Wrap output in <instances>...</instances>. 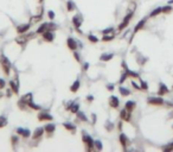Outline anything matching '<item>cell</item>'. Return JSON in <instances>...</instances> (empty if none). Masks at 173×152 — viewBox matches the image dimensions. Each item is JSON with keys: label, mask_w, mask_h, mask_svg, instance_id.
<instances>
[{"label": "cell", "mask_w": 173, "mask_h": 152, "mask_svg": "<svg viewBox=\"0 0 173 152\" xmlns=\"http://www.w3.org/2000/svg\"><path fill=\"white\" fill-rule=\"evenodd\" d=\"M0 66H1L4 73L6 75H10V71H11V68H12V63L10 62V60L7 58L4 54L0 55Z\"/></svg>", "instance_id": "obj_1"}, {"label": "cell", "mask_w": 173, "mask_h": 152, "mask_svg": "<svg viewBox=\"0 0 173 152\" xmlns=\"http://www.w3.org/2000/svg\"><path fill=\"white\" fill-rule=\"evenodd\" d=\"M82 139H83L84 145L86 146V149H88L89 151L95 150V140H94L89 134H86L85 132H83V134H82Z\"/></svg>", "instance_id": "obj_2"}, {"label": "cell", "mask_w": 173, "mask_h": 152, "mask_svg": "<svg viewBox=\"0 0 173 152\" xmlns=\"http://www.w3.org/2000/svg\"><path fill=\"white\" fill-rule=\"evenodd\" d=\"M133 14H134V12H130V13H128L126 17L123 18V20H122V23L119 25V27H117V30L119 31H122L124 27H127L128 26V24H129V21H130V19L133 18Z\"/></svg>", "instance_id": "obj_3"}, {"label": "cell", "mask_w": 173, "mask_h": 152, "mask_svg": "<svg viewBox=\"0 0 173 152\" xmlns=\"http://www.w3.org/2000/svg\"><path fill=\"white\" fill-rule=\"evenodd\" d=\"M147 102L149 103V105H154V106H160V105H162V103H165L162 98H156V96L148 98Z\"/></svg>", "instance_id": "obj_4"}, {"label": "cell", "mask_w": 173, "mask_h": 152, "mask_svg": "<svg viewBox=\"0 0 173 152\" xmlns=\"http://www.w3.org/2000/svg\"><path fill=\"white\" fill-rule=\"evenodd\" d=\"M82 23H83V19L81 15H74V18H73V24H74V26L76 27V30L78 31V32H81L80 31V27L82 25Z\"/></svg>", "instance_id": "obj_5"}, {"label": "cell", "mask_w": 173, "mask_h": 152, "mask_svg": "<svg viewBox=\"0 0 173 152\" xmlns=\"http://www.w3.org/2000/svg\"><path fill=\"white\" fill-rule=\"evenodd\" d=\"M52 115L49 114V113H45V112H42V113H39L38 114V120L39 121H52Z\"/></svg>", "instance_id": "obj_6"}, {"label": "cell", "mask_w": 173, "mask_h": 152, "mask_svg": "<svg viewBox=\"0 0 173 152\" xmlns=\"http://www.w3.org/2000/svg\"><path fill=\"white\" fill-rule=\"evenodd\" d=\"M53 38H55V35L52 32V30H46L45 32L43 33V39L45 42L51 43V42H53Z\"/></svg>", "instance_id": "obj_7"}, {"label": "cell", "mask_w": 173, "mask_h": 152, "mask_svg": "<svg viewBox=\"0 0 173 152\" xmlns=\"http://www.w3.org/2000/svg\"><path fill=\"white\" fill-rule=\"evenodd\" d=\"M67 45H68V48H69L70 50H73V51L77 50V42L75 41L74 38H71V37H69L67 39Z\"/></svg>", "instance_id": "obj_8"}, {"label": "cell", "mask_w": 173, "mask_h": 152, "mask_svg": "<svg viewBox=\"0 0 173 152\" xmlns=\"http://www.w3.org/2000/svg\"><path fill=\"white\" fill-rule=\"evenodd\" d=\"M120 105V100L117 96H114V95H112L110 98H109V106H110L112 108H117Z\"/></svg>", "instance_id": "obj_9"}, {"label": "cell", "mask_w": 173, "mask_h": 152, "mask_svg": "<svg viewBox=\"0 0 173 152\" xmlns=\"http://www.w3.org/2000/svg\"><path fill=\"white\" fill-rule=\"evenodd\" d=\"M132 113V112L130 110H128V109H122L121 112H120V118L122 119V120H124V121H129V120H130V114Z\"/></svg>", "instance_id": "obj_10"}, {"label": "cell", "mask_w": 173, "mask_h": 152, "mask_svg": "<svg viewBox=\"0 0 173 152\" xmlns=\"http://www.w3.org/2000/svg\"><path fill=\"white\" fill-rule=\"evenodd\" d=\"M17 134L21 135V137H24V138H29L31 135V132L27 129H21V127H19V129H17Z\"/></svg>", "instance_id": "obj_11"}, {"label": "cell", "mask_w": 173, "mask_h": 152, "mask_svg": "<svg viewBox=\"0 0 173 152\" xmlns=\"http://www.w3.org/2000/svg\"><path fill=\"white\" fill-rule=\"evenodd\" d=\"M45 130H44V127H37V129L35 130L33 134H32V138L33 139H38V138H41L42 135L44 134Z\"/></svg>", "instance_id": "obj_12"}, {"label": "cell", "mask_w": 173, "mask_h": 152, "mask_svg": "<svg viewBox=\"0 0 173 152\" xmlns=\"http://www.w3.org/2000/svg\"><path fill=\"white\" fill-rule=\"evenodd\" d=\"M119 139H120V143H121L122 147L126 150V149H127V145L129 144V139L127 138V135L123 134V133H121V134H120V137H119Z\"/></svg>", "instance_id": "obj_13"}, {"label": "cell", "mask_w": 173, "mask_h": 152, "mask_svg": "<svg viewBox=\"0 0 173 152\" xmlns=\"http://www.w3.org/2000/svg\"><path fill=\"white\" fill-rule=\"evenodd\" d=\"M10 88L13 90L14 94H18L19 93V82H18V80H15V81H10Z\"/></svg>", "instance_id": "obj_14"}, {"label": "cell", "mask_w": 173, "mask_h": 152, "mask_svg": "<svg viewBox=\"0 0 173 152\" xmlns=\"http://www.w3.org/2000/svg\"><path fill=\"white\" fill-rule=\"evenodd\" d=\"M29 29H30V24H23V25H19L17 27V32L23 35V33H25L26 31H29Z\"/></svg>", "instance_id": "obj_15"}, {"label": "cell", "mask_w": 173, "mask_h": 152, "mask_svg": "<svg viewBox=\"0 0 173 152\" xmlns=\"http://www.w3.org/2000/svg\"><path fill=\"white\" fill-rule=\"evenodd\" d=\"M44 130H45V132L46 133H53L55 132V130H56V125L55 124H46L45 126H44Z\"/></svg>", "instance_id": "obj_16"}, {"label": "cell", "mask_w": 173, "mask_h": 152, "mask_svg": "<svg viewBox=\"0 0 173 152\" xmlns=\"http://www.w3.org/2000/svg\"><path fill=\"white\" fill-rule=\"evenodd\" d=\"M80 86H81L80 80H76V81L71 84V87H70V92H71V93H76L78 89H80Z\"/></svg>", "instance_id": "obj_17"}, {"label": "cell", "mask_w": 173, "mask_h": 152, "mask_svg": "<svg viewBox=\"0 0 173 152\" xmlns=\"http://www.w3.org/2000/svg\"><path fill=\"white\" fill-rule=\"evenodd\" d=\"M168 93V88L165 86L164 83H160L159 86V90H158V95H166Z\"/></svg>", "instance_id": "obj_18"}, {"label": "cell", "mask_w": 173, "mask_h": 152, "mask_svg": "<svg viewBox=\"0 0 173 152\" xmlns=\"http://www.w3.org/2000/svg\"><path fill=\"white\" fill-rule=\"evenodd\" d=\"M68 109L70 112H73L74 114H76L78 110H80V106L77 105V103H69V106H68Z\"/></svg>", "instance_id": "obj_19"}, {"label": "cell", "mask_w": 173, "mask_h": 152, "mask_svg": "<svg viewBox=\"0 0 173 152\" xmlns=\"http://www.w3.org/2000/svg\"><path fill=\"white\" fill-rule=\"evenodd\" d=\"M46 30H49V23H44V24H42V25L37 29V33H42V35H43Z\"/></svg>", "instance_id": "obj_20"}, {"label": "cell", "mask_w": 173, "mask_h": 152, "mask_svg": "<svg viewBox=\"0 0 173 152\" xmlns=\"http://www.w3.org/2000/svg\"><path fill=\"white\" fill-rule=\"evenodd\" d=\"M145 24H146V19H142V20H140V21L136 24V25H135V27H134V33H136L139 30H141V29H142Z\"/></svg>", "instance_id": "obj_21"}, {"label": "cell", "mask_w": 173, "mask_h": 152, "mask_svg": "<svg viewBox=\"0 0 173 152\" xmlns=\"http://www.w3.org/2000/svg\"><path fill=\"white\" fill-rule=\"evenodd\" d=\"M113 57H114V54H103V55H101L100 60H101V61L107 62V61H110Z\"/></svg>", "instance_id": "obj_22"}, {"label": "cell", "mask_w": 173, "mask_h": 152, "mask_svg": "<svg viewBox=\"0 0 173 152\" xmlns=\"http://www.w3.org/2000/svg\"><path fill=\"white\" fill-rule=\"evenodd\" d=\"M135 105H136V103H135V101H127V102H126V106H124V108L132 112L133 109L135 108Z\"/></svg>", "instance_id": "obj_23"}, {"label": "cell", "mask_w": 173, "mask_h": 152, "mask_svg": "<svg viewBox=\"0 0 173 152\" xmlns=\"http://www.w3.org/2000/svg\"><path fill=\"white\" fill-rule=\"evenodd\" d=\"M63 127H64L65 130H68V131H71V132L76 131V126H74L73 124H70V123H64V124H63Z\"/></svg>", "instance_id": "obj_24"}, {"label": "cell", "mask_w": 173, "mask_h": 152, "mask_svg": "<svg viewBox=\"0 0 173 152\" xmlns=\"http://www.w3.org/2000/svg\"><path fill=\"white\" fill-rule=\"evenodd\" d=\"M67 9H68V11H74L76 9V5L74 4L73 0H69V1L67 3Z\"/></svg>", "instance_id": "obj_25"}, {"label": "cell", "mask_w": 173, "mask_h": 152, "mask_svg": "<svg viewBox=\"0 0 173 152\" xmlns=\"http://www.w3.org/2000/svg\"><path fill=\"white\" fill-rule=\"evenodd\" d=\"M76 115H77V118L81 120V121H88V118L85 117V114L84 113H82V112H80L78 110L77 113H76Z\"/></svg>", "instance_id": "obj_26"}, {"label": "cell", "mask_w": 173, "mask_h": 152, "mask_svg": "<svg viewBox=\"0 0 173 152\" xmlns=\"http://www.w3.org/2000/svg\"><path fill=\"white\" fill-rule=\"evenodd\" d=\"M119 90H120L121 95H123V96H128V95L130 94V92L127 89V88H124V87H122V86L119 88Z\"/></svg>", "instance_id": "obj_27"}, {"label": "cell", "mask_w": 173, "mask_h": 152, "mask_svg": "<svg viewBox=\"0 0 173 152\" xmlns=\"http://www.w3.org/2000/svg\"><path fill=\"white\" fill-rule=\"evenodd\" d=\"M27 39H29V37H27V36H23V37L18 38L15 42H17L18 44H20V45H24V44H25V42L27 41Z\"/></svg>", "instance_id": "obj_28"}, {"label": "cell", "mask_w": 173, "mask_h": 152, "mask_svg": "<svg viewBox=\"0 0 173 152\" xmlns=\"http://www.w3.org/2000/svg\"><path fill=\"white\" fill-rule=\"evenodd\" d=\"M114 37H115L114 33H110V35H103V37H102V41H103V42H109V41H112Z\"/></svg>", "instance_id": "obj_29"}, {"label": "cell", "mask_w": 173, "mask_h": 152, "mask_svg": "<svg viewBox=\"0 0 173 152\" xmlns=\"http://www.w3.org/2000/svg\"><path fill=\"white\" fill-rule=\"evenodd\" d=\"M7 125V119L4 115H0V129H3Z\"/></svg>", "instance_id": "obj_30"}, {"label": "cell", "mask_w": 173, "mask_h": 152, "mask_svg": "<svg viewBox=\"0 0 173 152\" xmlns=\"http://www.w3.org/2000/svg\"><path fill=\"white\" fill-rule=\"evenodd\" d=\"M124 71L127 73V75H128L129 77H139V74L135 73V71H132V70H129V69H126Z\"/></svg>", "instance_id": "obj_31"}, {"label": "cell", "mask_w": 173, "mask_h": 152, "mask_svg": "<svg viewBox=\"0 0 173 152\" xmlns=\"http://www.w3.org/2000/svg\"><path fill=\"white\" fill-rule=\"evenodd\" d=\"M162 12V7H156V9L154 10V11H152L151 12V17H154V15H158L159 13H161Z\"/></svg>", "instance_id": "obj_32"}, {"label": "cell", "mask_w": 173, "mask_h": 152, "mask_svg": "<svg viewBox=\"0 0 173 152\" xmlns=\"http://www.w3.org/2000/svg\"><path fill=\"white\" fill-rule=\"evenodd\" d=\"M88 39H89L91 43H97V42H98V38H97L96 36H94V35H89V36H88Z\"/></svg>", "instance_id": "obj_33"}, {"label": "cell", "mask_w": 173, "mask_h": 152, "mask_svg": "<svg viewBox=\"0 0 173 152\" xmlns=\"http://www.w3.org/2000/svg\"><path fill=\"white\" fill-rule=\"evenodd\" d=\"M172 10H173V9H172L171 5H167V6H164V7H162V12H164V13H170Z\"/></svg>", "instance_id": "obj_34"}, {"label": "cell", "mask_w": 173, "mask_h": 152, "mask_svg": "<svg viewBox=\"0 0 173 152\" xmlns=\"http://www.w3.org/2000/svg\"><path fill=\"white\" fill-rule=\"evenodd\" d=\"M95 150H97V151L102 150V143L100 140H95Z\"/></svg>", "instance_id": "obj_35"}, {"label": "cell", "mask_w": 173, "mask_h": 152, "mask_svg": "<svg viewBox=\"0 0 173 152\" xmlns=\"http://www.w3.org/2000/svg\"><path fill=\"white\" fill-rule=\"evenodd\" d=\"M127 77H128V75H127V73L124 71V73L121 75V78H120V81H119V82H120V84H122V83L126 81V78H127Z\"/></svg>", "instance_id": "obj_36"}, {"label": "cell", "mask_w": 173, "mask_h": 152, "mask_svg": "<svg viewBox=\"0 0 173 152\" xmlns=\"http://www.w3.org/2000/svg\"><path fill=\"white\" fill-rule=\"evenodd\" d=\"M102 33H103V35H109V33H114V29H113V27H108L107 30L102 31Z\"/></svg>", "instance_id": "obj_37"}, {"label": "cell", "mask_w": 173, "mask_h": 152, "mask_svg": "<svg viewBox=\"0 0 173 152\" xmlns=\"http://www.w3.org/2000/svg\"><path fill=\"white\" fill-rule=\"evenodd\" d=\"M48 17L50 20H53L55 19V12L53 11H48Z\"/></svg>", "instance_id": "obj_38"}, {"label": "cell", "mask_w": 173, "mask_h": 152, "mask_svg": "<svg viewBox=\"0 0 173 152\" xmlns=\"http://www.w3.org/2000/svg\"><path fill=\"white\" fill-rule=\"evenodd\" d=\"M141 89H144V90H147V89H148V84H147V82L141 81Z\"/></svg>", "instance_id": "obj_39"}, {"label": "cell", "mask_w": 173, "mask_h": 152, "mask_svg": "<svg viewBox=\"0 0 173 152\" xmlns=\"http://www.w3.org/2000/svg\"><path fill=\"white\" fill-rule=\"evenodd\" d=\"M5 86H6L5 80H4V78H0V89H3V88H5Z\"/></svg>", "instance_id": "obj_40"}, {"label": "cell", "mask_w": 173, "mask_h": 152, "mask_svg": "<svg viewBox=\"0 0 173 152\" xmlns=\"http://www.w3.org/2000/svg\"><path fill=\"white\" fill-rule=\"evenodd\" d=\"M17 143H18V137H17V135H13V137H12V144L15 145Z\"/></svg>", "instance_id": "obj_41"}, {"label": "cell", "mask_w": 173, "mask_h": 152, "mask_svg": "<svg viewBox=\"0 0 173 152\" xmlns=\"http://www.w3.org/2000/svg\"><path fill=\"white\" fill-rule=\"evenodd\" d=\"M74 57H75V60H76L77 62H81V60H80V55H78L76 51H74Z\"/></svg>", "instance_id": "obj_42"}, {"label": "cell", "mask_w": 173, "mask_h": 152, "mask_svg": "<svg viewBox=\"0 0 173 152\" xmlns=\"http://www.w3.org/2000/svg\"><path fill=\"white\" fill-rule=\"evenodd\" d=\"M12 93H13V90H12V89H7V92H6V94H7V95H6V96H9V98H10V96H12Z\"/></svg>", "instance_id": "obj_43"}, {"label": "cell", "mask_w": 173, "mask_h": 152, "mask_svg": "<svg viewBox=\"0 0 173 152\" xmlns=\"http://www.w3.org/2000/svg\"><path fill=\"white\" fill-rule=\"evenodd\" d=\"M89 68V63H84V66H83V70H88Z\"/></svg>", "instance_id": "obj_44"}, {"label": "cell", "mask_w": 173, "mask_h": 152, "mask_svg": "<svg viewBox=\"0 0 173 152\" xmlns=\"http://www.w3.org/2000/svg\"><path fill=\"white\" fill-rule=\"evenodd\" d=\"M132 84H133V87H134V88H135V89H141V87H139V86H138V84H136L135 82H133Z\"/></svg>", "instance_id": "obj_45"}, {"label": "cell", "mask_w": 173, "mask_h": 152, "mask_svg": "<svg viewBox=\"0 0 173 152\" xmlns=\"http://www.w3.org/2000/svg\"><path fill=\"white\" fill-rule=\"evenodd\" d=\"M91 118H92V123L95 124V123H96V119H97L96 115H95V114H91Z\"/></svg>", "instance_id": "obj_46"}, {"label": "cell", "mask_w": 173, "mask_h": 152, "mask_svg": "<svg viewBox=\"0 0 173 152\" xmlns=\"http://www.w3.org/2000/svg\"><path fill=\"white\" fill-rule=\"evenodd\" d=\"M108 90H114V86L113 84H108Z\"/></svg>", "instance_id": "obj_47"}, {"label": "cell", "mask_w": 173, "mask_h": 152, "mask_svg": "<svg viewBox=\"0 0 173 152\" xmlns=\"http://www.w3.org/2000/svg\"><path fill=\"white\" fill-rule=\"evenodd\" d=\"M92 100H94V96H91V95H90V96H88V101L89 102H91Z\"/></svg>", "instance_id": "obj_48"}, {"label": "cell", "mask_w": 173, "mask_h": 152, "mask_svg": "<svg viewBox=\"0 0 173 152\" xmlns=\"http://www.w3.org/2000/svg\"><path fill=\"white\" fill-rule=\"evenodd\" d=\"M38 1H39V3H43V1H44V0H38Z\"/></svg>", "instance_id": "obj_49"}, {"label": "cell", "mask_w": 173, "mask_h": 152, "mask_svg": "<svg viewBox=\"0 0 173 152\" xmlns=\"http://www.w3.org/2000/svg\"><path fill=\"white\" fill-rule=\"evenodd\" d=\"M171 145H172V147H173V143H171Z\"/></svg>", "instance_id": "obj_50"}, {"label": "cell", "mask_w": 173, "mask_h": 152, "mask_svg": "<svg viewBox=\"0 0 173 152\" xmlns=\"http://www.w3.org/2000/svg\"><path fill=\"white\" fill-rule=\"evenodd\" d=\"M0 98H1V93H0Z\"/></svg>", "instance_id": "obj_51"}]
</instances>
